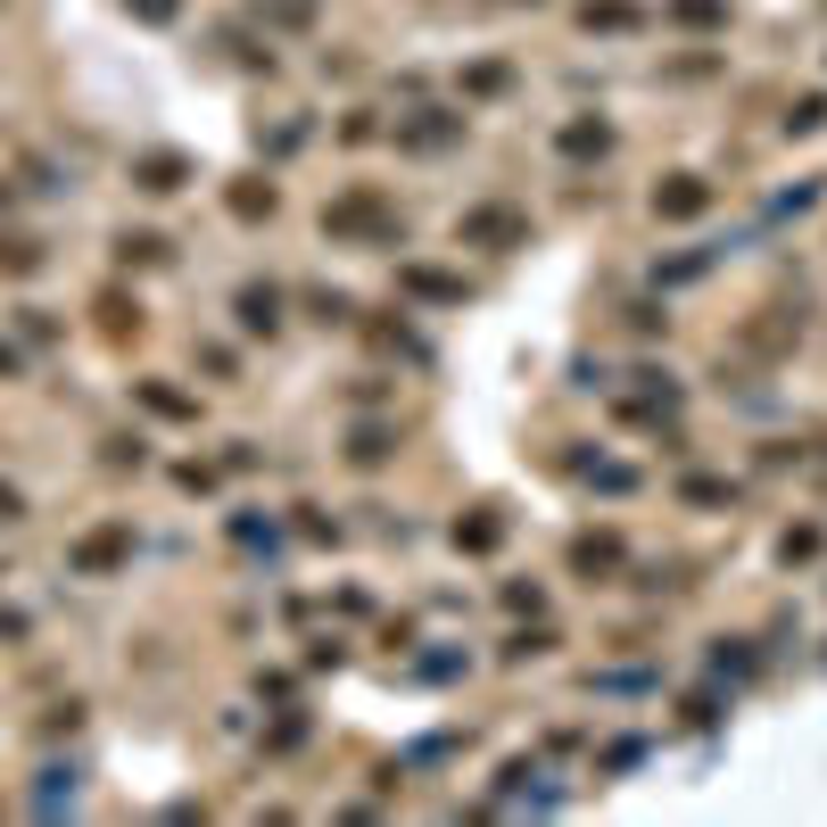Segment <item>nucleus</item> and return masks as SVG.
Returning a JSON list of instances; mask_svg holds the SVG:
<instances>
[{
  "mask_svg": "<svg viewBox=\"0 0 827 827\" xmlns=\"http://www.w3.org/2000/svg\"><path fill=\"white\" fill-rule=\"evenodd\" d=\"M654 207H671V216H688V207H703V190H695V183H679V190H662Z\"/></svg>",
  "mask_w": 827,
  "mask_h": 827,
  "instance_id": "1",
  "label": "nucleus"
}]
</instances>
